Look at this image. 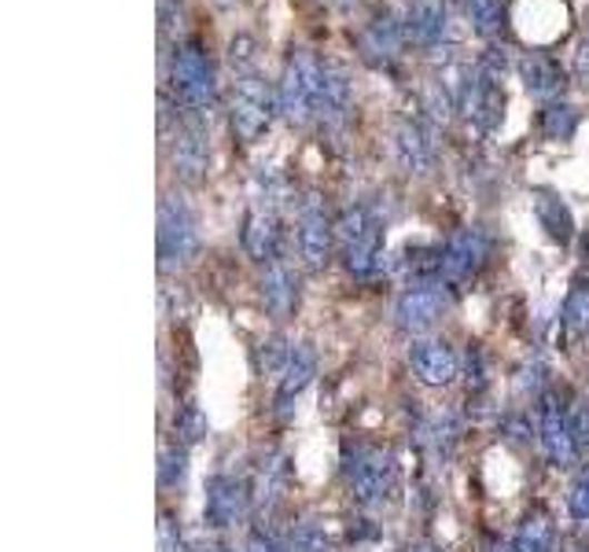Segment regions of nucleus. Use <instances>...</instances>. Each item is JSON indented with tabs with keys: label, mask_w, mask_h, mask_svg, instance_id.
<instances>
[{
	"label": "nucleus",
	"mask_w": 589,
	"mask_h": 552,
	"mask_svg": "<svg viewBox=\"0 0 589 552\" xmlns=\"http://www.w3.org/2000/svg\"><path fill=\"white\" fill-rule=\"evenodd\" d=\"M490 552H512V545H493Z\"/></svg>",
	"instance_id": "41"
},
{
	"label": "nucleus",
	"mask_w": 589,
	"mask_h": 552,
	"mask_svg": "<svg viewBox=\"0 0 589 552\" xmlns=\"http://www.w3.org/2000/svg\"><path fill=\"white\" fill-rule=\"evenodd\" d=\"M291 350H294V347H288V339H284V335H269L266 343L258 347L254 361H258V369H262V372H269V375H280V372L288 369Z\"/></svg>",
	"instance_id": "27"
},
{
	"label": "nucleus",
	"mask_w": 589,
	"mask_h": 552,
	"mask_svg": "<svg viewBox=\"0 0 589 552\" xmlns=\"http://www.w3.org/2000/svg\"><path fill=\"white\" fill-rule=\"evenodd\" d=\"M336 4H339V8H353L358 0H336Z\"/></svg>",
	"instance_id": "40"
},
{
	"label": "nucleus",
	"mask_w": 589,
	"mask_h": 552,
	"mask_svg": "<svg viewBox=\"0 0 589 552\" xmlns=\"http://www.w3.org/2000/svg\"><path fill=\"white\" fill-rule=\"evenodd\" d=\"M173 434H177V439H181L184 445H188V442H199V439L207 434V420H203V413H199L196 402H184L181 409H177Z\"/></svg>",
	"instance_id": "29"
},
{
	"label": "nucleus",
	"mask_w": 589,
	"mask_h": 552,
	"mask_svg": "<svg viewBox=\"0 0 589 552\" xmlns=\"http://www.w3.org/2000/svg\"><path fill=\"white\" fill-rule=\"evenodd\" d=\"M395 151H398V162H402V170H409V173H428L431 162H435L428 129H423L420 122H402V126H398Z\"/></svg>",
	"instance_id": "20"
},
{
	"label": "nucleus",
	"mask_w": 589,
	"mask_h": 552,
	"mask_svg": "<svg viewBox=\"0 0 589 552\" xmlns=\"http://www.w3.org/2000/svg\"><path fill=\"white\" fill-rule=\"evenodd\" d=\"M343 479L361 504H380L387 493L395 490L398 461L391 450H380V445H361V442L350 445L347 442L343 445Z\"/></svg>",
	"instance_id": "6"
},
{
	"label": "nucleus",
	"mask_w": 589,
	"mask_h": 552,
	"mask_svg": "<svg viewBox=\"0 0 589 552\" xmlns=\"http://www.w3.org/2000/svg\"><path fill=\"white\" fill-rule=\"evenodd\" d=\"M402 27L406 41L420 44V49H439L450 38V8L446 0H409Z\"/></svg>",
	"instance_id": "14"
},
{
	"label": "nucleus",
	"mask_w": 589,
	"mask_h": 552,
	"mask_svg": "<svg viewBox=\"0 0 589 552\" xmlns=\"http://www.w3.org/2000/svg\"><path fill=\"white\" fill-rule=\"evenodd\" d=\"M450 307H453L450 280H442V277L412 280L395 302V324L402 328L406 335H423L428 328H435L439 317H446Z\"/></svg>",
	"instance_id": "8"
},
{
	"label": "nucleus",
	"mask_w": 589,
	"mask_h": 552,
	"mask_svg": "<svg viewBox=\"0 0 589 552\" xmlns=\"http://www.w3.org/2000/svg\"><path fill=\"white\" fill-rule=\"evenodd\" d=\"M280 111L277 92L269 89V81L258 74V70H247V74L232 78V97H229V122L236 140L243 144H254L269 133Z\"/></svg>",
	"instance_id": "4"
},
{
	"label": "nucleus",
	"mask_w": 589,
	"mask_h": 552,
	"mask_svg": "<svg viewBox=\"0 0 589 552\" xmlns=\"http://www.w3.org/2000/svg\"><path fill=\"white\" fill-rule=\"evenodd\" d=\"M487 254H490L487 232L476 229V225L457 229L453 237L439 247V277L450 280V284L476 277L482 269V262H487Z\"/></svg>",
	"instance_id": "12"
},
{
	"label": "nucleus",
	"mask_w": 589,
	"mask_h": 552,
	"mask_svg": "<svg viewBox=\"0 0 589 552\" xmlns=\"http://www.w3.org/2000/svg\"><path fill=\"white\" fill-rule=\"evenodd\" d=\"M465 361H468V383H471V391H482V383H487V375H482V354H479L476 347H468Z\"/></svg>",
	"instance_id": "36"
},
{
	"label": "nucleus",
	"mask_w": 589,
	"mask_h": 552,
	"mask_svg": "<svg viewBox=\"0 0 589 552\" xmlns=\"http://www.w3.org/2000/svg\"><path fill=\"white\" fill-rule=\"evenodd\" d=\"M563 324L571 332H589V291L582 284H575V291L568 295V307H563Z\"/></svg>",
	"instance_id": "31"
},
{
	"label": "nucleus",
	"mask_w": 589,
	"mask_h": 552,
	"mask_svg": "<svg viewBox=\"0 0 589 552\" xmlns=\"http://www.w3.org/2000/svg\"><path fill=\"white\" fill-rule=\"evenodd\" d=\"M294 240H299V254L310 269H321L328 258H332L336 221L328 218L325 203L313 192L299 199V214H294Z\"/></svg>",
	"instance_id": "11"
},
{
	"label": "nucleus",
	"mask_w": 589,
	"mask_h": 552,
	"mask_svg": "<svg viewBox=\"0 0 589 552\" xmlns=\"http://www.w3.org/2000/svg\"><path fill=\"white\" fill-rule=\"evenodd\" d=\"M170 162H173V173L184 184L203 181L207 162H210V137H207L203 114L184 111V119L177 114V129L170 140Z\"/></svg>",
	"instance_id": "10"
},
{
	"label": "nucleus",
	"mask_w": 589,
	"mask_h": 552,
	"mask_svg": "<svg viewBox=\"0 0 589 552\" xmlns=\"http://www.w3.org/2000/svg\"><path fill=\"white\" fill-rule=\"evenodd\" d=\"M509 545H512V552H552V523H549V515H541V512L527 515Z\"/></svg>",
	"instance_id": "23"
},
{
	"label": "nucleus",
	"mask_w": 589,
	"mask_h": 552,
	"mask_svg": "<svg viewBox=\"0 0 589 552\" xmlns=\"http://www.w3.org/2000/svg\"><path fill=\"white\" fill-rule=\"evenodd\" d=\"M159 552H181V538H173V520L167 512L159 515Z\"/></svg>",
	"instance_id": "35"
},
{
	"label": "nucleus",
	"mask_w": 589,
	"mask_h": 552,
	"mask_svg": "<svg viewBox=\"0 0 589 552\" xmlns=\"http://www.w3.org/2000/svg\"><path fill=\"white\" fill-rule=\"evenodd\" d=\"M243 552H284V545L277 542V538H269L262 531H254L251 538H247V549Z\"/></svg>",
	"instance_id": "37"
},
{
	"label": "nucleus",
	"mask_w": 589,
	"mask_h": 552,
	"mask_svg": "<svg viewBox=\"0 0 589 552\" xmlns=\"http://www.w3.org/2000/svg\"><path fill=\"white\" fill-rule=\"evenodd\" d=\"M280 199H284V181L266 173V178L254 181L251 192V210L243 218V251L254 258V262H273L280 254Z\"/></svg>",
	"instance_id": "5"
},
{
	"label": "nucleus",
	"mask_w": 589,
	"mask_h": 552,
	"mask_svg": "<svg viewBox=\"0 0 589 552\" xmlns=\"http://www.w3.org/2000/svg\"><path fill=\"white\" fill-rule=\"evenodd\" d=\"M535 214L541 221V229L549 232L557 243H571L575 237V218H571V210L568 203H563L560 195H552V192H535Z\"/></svg>",
	"instance_id": "22"
},
{
	"label": "nucleus",
	"mask_w": 589,
	"mask_h": 552,
	"mask_svg": "<svg viewBox=\"0 0 589 552\" xmlns=\"http://www.w3.org/2000/svg\"><path fill=\"white\" fill-rule=\"evenodd\" d=\"M353 49L372 70H395L406 49V27L391 11H376L365 27L353 33Z\"/></svg>",
	"instance_id": "9"
},
{
	"label": "nucleus",
	"mask_w": 589,
	"mask_h": 552,
	"mask_svg": "<svg viewBox=\"0 0 589 552\" xmlns=\"http://www.w3.org/2000/svg\"><path fill=\"white\" fill-rule=\"evenodd\" d=\"M280 486H284V461L280 456H269L258 468V501H273Z\"/></svg>",
	"instance_id": "30"
},
{
	"label": "nucleus",
	"mask_w": 589,
	"mask_h": 552,
	"mask_svg": "<svg viewBox=\"0 0 589 552\" xmlns=\"http://www.w3.org/2000/svg\"><path fill=\"white\" fill-rule=\"evenodd\" d=\"M247 504H251V493L236 475H214L207 483V498H203V515L210 526L226 531L236 520H243Z\"/></svg>",
	"instance_id": "15"
},
{
	"label": "nucleus",
	"mask_w": 589,
	"mask_h": 552,
	"mask_svg": "<svg viewBox=\"0 0 589 552\" xmlns=\"http://www.w3.org/2000/svg\"><path fill=\"white\" fill-rule=\"evenodd\" d=\"M313 375H317V354H313V347H310V343H299V347L291 350L288 369L280 372V383H277V413H280V416H284L294 398H299L306 387H310Z\"/></svg>",
	"instance_id": "18"
},
{
	"label": "nucleus",
	"mask_w": 589,
	"mask_h": 552,
	"mask_svg": "<svg viewBox=\"0 0 589 552\" xmlns=\"http://www.w3.org/2000/svg\"><path fill=\"white\" fill-rule=\"evenodd\" d=\"M409 365L417 372L420 383L428 387H446L457 380V354L439 339H420L409 347Z\"/></svg>",
	"instance_id": "16"
},
{
	"label": "nucleus",
	"mask_w": 589,
	"mask_h": 552,
	"mask_svg": "<svg viewBox=\"0 0 589 552\" xmlns=\"http://www.w3.org/2000/svg\"><path fill=\"white\" fill-rule=\"evenodd\" d=\"M258 291H262L266 307L273 313H288L294 307V277L280 254L273 258V262H266L262 280H258Z\"/></svg>",
	"instance_id": "21"
},
{
	"label": "nucleus",
	"mask_w": 589,
	"mask_h": 552,
	"mask_svg": "<svg viewBox=\"0 0 589 552\" xmlns=\"http://www.w3.org/2000/svg\"><path fill=\"white\" fill-rule=\"evenodd\" d=\"M538 442L552 464L568 468L579 456V442H575V428H571V413L563 409L557 398H541L538 405Z\"/></svg>",
	"instance_id": "13"
},
{
	"label": "nucleus",
	"mask_w": 589,
	"mask_h": 552,
	"mask_svg": "<svg viewBox=\"0 0 589 552\" xmlns=\"http://www.w3.org/2000/svg\"><path fill=\"white\" fill-rule=\"evenodd\" d=\"M538 383H541V365L535 361V365L520 372V394H527V391H530V394H538Z\"/></svg>",
	"instance_id": "38"
},
{
	"label": "nucleus",
	"mask_w": 589,
	"mask_h": 552,
	"mask_svg": "<svg viewBox=\"0 0 589 552\" xmlns=\"http://www.w3.org/2000/svg\"><path fill=\"white\" fill-rule=\"evenodd\" d=\"M571 428H575V442H579V450L589 453V405H579L571 413Z\"/></svg>",
	"instance_id": "34"
},
{
	"label": "nucleus",
	"mask_w": 589,
	"mask_h": 552,
	"mask_svg": "<svg viewBox=\"0 0 589 552\" xmlns=\"http://www.w3.org/2000/svg\"><path fill=\"white\" fill-rule=\"evenodd\" d=\"M336 247L350 277H372L383 265V225L369 207H347L336 218Z\"/></svg>",
	"instance_id": "2"
},
{
	"label": "nucleus",
	"mask_w": 589,
	"mask_h": 552,
	"mask_svg": "<svg viewBox=\"0 0 589 552\" xmlns=\"http://www.w3.org/2000/svg\"><path fill=\"white\" fill-rule=\"evenodd\" d=\"M575 129H579V111H575L571 103H563V100L546 103V111H541V137L571 140Z\"/></svg>",
	"instance_id": "24"
},
{
	"label": "nucleus",
	"mask_w": 589,
	"mask_h": 552,
	"mask_svg": "<svg viewBox=\"0 0 589 552\" xmlns=\"http://www.w3.org/2000/svg\"><path fill=\"white\" fill-rule=\"evenodd\" d=\"M184 475H188V453H184V445H167L159 456V486L162 490H177L184 483Z\"/></svg>",
	"instance_id": "26"
},
{
	"label": "nucleus",
	"mask_w": 589,
	"mask_h": 552,
	"mask_svg": "<svg viewBox=\"0 0 589 552\" xmlns=\"http://www.w3.org/2000/svg\"><path fill=\"white\" fill-rule=\"evenodd\" d=\"M236 4H243V0H214V8H221V11H229Z\"/></svg>",
	"instance_id": "39"
},
{
	"label": "nucleus",
	"mask_w": 589,
	"mask_h": 552,
	"mask_svg": "<svg viewBox=\"0 0 589 552\" xmlns=\"http://www.w3.org/2000/svg\"><path fill=\"white\" fill-rule=\"evenodd\" d=\"M520 78H523V89L530 92L535 100H546L552 103L563 92V70L557 60H549V56H541V52H530L520 60Z\"/></svg>",
	"instance_id": "19"
},
{
	"label": "nucleus",
	"mask_w": 589,
	"mask_h": 552,
	"mask_svg": "<svg viewBox=\"0 0 589 552\" xmlns=\"http://www.w3.org/2000/svg\"><path fill=\"white\" fill-rule=\"evenodd\" d=\"M199 251V225L192 207L181 195L167 192L159 199V269L177 273L196 258Z\"/></svg>",
	"instance_id": "7"
},
{
	"label": "nucleus",
	"mask_w": 589,
	"mask_h": 552,
	"mask_svg": "<svg viewBox=\"0 0 589 552\" xmlns=\"http://www.w3.org/2000/svg\"><path fill=\"white\" fill-rule=\"evenodd\" d=\"M291 552H328V538L317 523H294L291 531Z\"/></svg>",
	"instance_id": "32"
},
{
	"label": "nucleus",
	"mask_w": 589,
	"mask_h": 552,
	"mask_svg": "<svg viewBox=\"0 0 589 552\" xmlns=\"http://www.w3.org/2000/svg\"><path fill=\"white\" fill-rule=\"evenodd\" d=\"M417 552H439V549H417Z\"/></svg>",
	"instance_id": "43"
},
{
	"label": "nucleus",
	"mask_w": 589,
	"mask_h": 552,
	"mask_svg": "<svg viewBox=\"0 0 589 552\" xmlns=\"http://www.w3.org/2000/svg\"><path fill=\"white\" fill-rule=\"evenodd\" d=\"M167 81H170V97L181 103L184 111L210 114V108H214L218 74H214V63H210V56H207V44L199 38H188L170 52Z\"/></svg>",
	"instance_id": "1"
},
{
	"label": "nucleus",
	"mask_w": 589,
	"mask_h": 552,
	"mask_svg": "<svg viewBox=\"0 0 589 552\" xmlns=\"http://www.w3.org/2000/svg\"><path fill=\"white\" fill-rule=\"evenodd\" d=\"M350 111V78L336 60H325L321 67V92H317V122L336 129L343 126Z\"/></svg>",
	"instance_id": "17"
},
{
	"label": "nucleus",
	"mask_w": 589,
	"mask_h": 552,
	"mask_svg": "<svg viewBox=\"0 0 589 552\" xmlns=\"http://www.w3.org/2000/svg\"><path fill=\"white\" fill-rule=\"evenodd\" d=\"M321 67L325 60L313 56L310 49H291L284 60L277 81V100H280V114L291 126H310L317 122V92H321Z\"/></svg>",
	"instance_id": "3"
},
{
	"label": "nucleus",
	"mask_w": 589,
	"mask_h": 552,
	"mask_svg": "<svg viewBox=\"0 0 589 552\" xmlns=\"http://www.w3.org/2000/svg\"><path fill=\"white\" fill-rule=\"evenodd\" d=\"M184 22H188V8H184V0H159V33H162V41L167 44H181L177 38L184 33Z\"/></svg>",
	"instance_id": "28"
},
{
	"label": "nucleus",
	"mask_w": 589,
	"mask_h": 552,
	"mask_svg": "<svg viewBox=\"0 0 589 552\" xmlns=\"http://www.w3.org/2000/svg\"><path fill=\"white\" fill-rule=\"evenodd\" d=\"M199 552H229V549H218V545H210V549H199Z\"/></svg>",
	"instance_id": "42"
},
{
	"label": "nucleus",
	"mask_w": 589,
	"mask_h": 552,
	"mask_svg": "<svg viewBox=\"0 0 589 552\" xmlns=\"http://www.w3.org/2000/svg\"><path fill=\"white\" fill-rule=\"evenodd\" d=\"M568 509L579 523H589V464L579 472V479H575V486L568 493Z\"/></svg>",
	"instance_id": "33"
},
{
	"label": "nucleus",
	"mask_w": 589,
	"mask_h": 552,
	"mask_svg": "<svg viewBox=\"0 0 589 552\" xmlns=\"http://www.w3.org/2000/svg\"><path fill=\"white\" fill-rule=\"evenodd\" d=\"M465 4V16L471 22V30L479 33V38L493 41L501 33V4L498 0H461Z\"/></svg>",
	"instance_id": "25"
}]
</instances>
